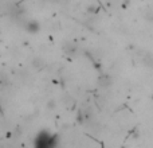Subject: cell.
Returning <instances> with one entry per match:
<instances>
[{
  "instance_id": "1",
  "label": "cell",
  "mask_w": 153,
  "mask_h": 148,
  "mask_svg": "<svg viewBox=\"0 0 153 148\" xmlns=\"http://www.w3.org/2000/svg\"><path fill=\"white\" fill-rule=\"evenodd\" d=\"M55 136L50 135L48 132H40L39 135L36 136V140H35V146L39 148H50L53 146H55Z\"/></svg>"
}]
</instances>
